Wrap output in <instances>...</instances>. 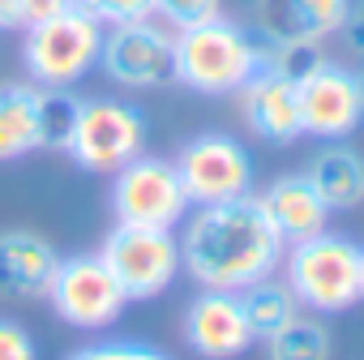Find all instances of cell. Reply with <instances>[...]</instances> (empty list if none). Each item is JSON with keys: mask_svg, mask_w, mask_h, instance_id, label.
<instances>
[{"mask_svg": "<svg viewBox=\"0 0 364 360\" xmlns=\"http://www.w3.org/2000/svg\"><path fill=\"white\" fill-rule=\"evenodd\" d=\"M60 253L48 236L31 228L0 232V296L5 300H48Z\"/></svg>", "mask_w": 364, "mask_h": 360, "instance_id": "cell-14", "label": "cell"}, {"mask_svg": "<svg viewBox=\"0 0 364 360\" xmlns=\"http://www.w3.org/2000/svg\"><path fill=\"white\" fill-rule=\"evenodd\" d=\"M103 35H107V26L82 5V0H73L69 9H60V14L26 26L22 65H26V73H31L35 86L73 90L90 69H99Z\"/></svg>", "mask_w": 364, "mask_h": 360, "instance_id": "cell-3", "label": "cell"}, {"mask_svg": "<svg viewBox=\"0 0 364 360\" xmlns=\"http://www.w3.org/2000/svg\"><path fill=\"white\" fill-rule=\"evenodd\" d=\"M107 198H112L116 223H129V228H167V232H176L193 211L171 159H150V154H137L133 163L112 171Z\"/></svg>", "mask_w": 364, "mask_h": 360, "instance_id": "cell-6", "label": "cell"}, {"mask_svg": "<svg viewBox=\"0 0 364 360\" xmlns=\"http://www.w3.org/2000/svg\"><path fill=\"white\" fill-rule=\"evenodd\" d=\"M73 120H77V99L69 90L43 86V150H60L65 154Z\"/></svg>", "mask_w": 364, "mask_h": 360, "instance_id": "cell-21", "label": "cell"}, {"mask_svg": "<svg viewBox=\"0 0 364 360\" xmlns=\"http://www.w3.org/2000/svg\"><path fill=\"white\" fill-rule=\"evenodd\" d=\"M266 343V360H330L334 356V334L321 322V313H296L287 326H279Z\"/></svg>", "mask_w": 364, "mask_h": 360, "instance_id": "cell-20", "label": "cell"}, {"mask_svg": "<svg viewBox=\"0 0 364 360\" xmlns=\"http://www.w3.org/2000/svg\"><path fill=\"white\" fill-rule=\"evenodd\" d=\"M351 0H257V35L279 39H330L338 35Z\"/></svg>", "mask_w": 364, "mask_h": 360, "instance_id": "cell-16", "label": "cell"}, {"mask_svg": "<svg viewBox=\"0 0 364 360\" xmlns=\"http://www.w3.org/2000/svg\"><path fill=\"white\" fill-rule=\"evenodd\" d=\"M219 14H223V0H154V18L167 22L171 31L206 22V18H219Z\"/></svg>", "mask_w": 364, "mask_h": 360, "instance_id": "cell-23", "label": "cell"}, {"mask_svg": "<svg viewBox=\"0 0 364 360\" xmlns=\"http://www.w3.org/2000/svg\"><path fill=\"white\" fill-rule=\"evenodd\" d=\"M355 86H360V99H364V69H355Z\"/></svg>", "mask_w": 364, "mask_h": 360, "instance_id": "cell-30", "label": "cell"}, {"mask_svg": "<svg viewBox=\"0 0 364 360\" xmlns=\"http://www.w3.org/2000/svg\"><path fill=\"white\" fill-rule=\"evenodd\" d=\"M240 116L245 125L270 142V146H291L296 137H304V125H300V90L291 78H283L279 69L262 65L240 90Z\"/></svg>", "mask_w": 364, "mask_h": 360, "instance_id": "cell-13", "label": "cell"}, {"mask_svg": "<svg viewBox=\"0 0 364 360\" xmlns=\"http://www.w3.org/2000/svg\"><path fill=\"white\" fill-rule=\"evenodd\" d=\"M171 167H176V176H180V185H185L193 206H210V202L253 194V154L232 133L189 137L176 150Z\"/></svg>", "mask_w": 364, "mask_h": 360, "instance_id": "cell-10", "label": "cell"}, {"mask_svg": "<svg viewBox=\"0 0 364 360\" xmlns=\"http://www.w3.org/2000/svg\"><path fill=\"white\" fill-rule=\"evenodd\" d=\"M176 240H180V270L198 287L215 292H245L249 283L274 275L287 249L253 194L193 206Z\"/></svg>", "mask_w": 364, "mask_h": 360, "instance_id": "cell-1", "label": "cell"}, {"mask_svg": "<svg viewBox=\"0 0 364 360\" xmlns=\"http://www.w3.org/2000/svg\"><path fill=\"white\" fill-rule=\"evenodd\" d=\"M0 360H39L31 330L14 317H0Z\"/></svg>", "mask_w": 364, "mask_h": 360, "instance_id": "cell-25", "label": "cell"}, {"mask_svg": "<svg viewBox=\"0 0 364 360\" xmlns=\"http://www.w3.org/2000/svg\"><path fill=\"white\" fill-rule=\"evenodd\" d=\"M300 90V125L304 133L321 137V142H343L347 133L360 129L364 120V99L355 86V69L321 60L309 78L296 82Z\"/></svg>", "mask_w": 364, "mask_h": 360, "instance_id": "cell-11", "label": "cell"}, {"mask_svg": "<svg viewBox=\"0 0 364 360\" xmlns=\"http://www.w3.org/2000/svg\"><path fill=\"white\" fill-rule=\"evenodd\" d=\"M270 228L283 236V245H296V240H309L317 232H326L330 223V206L321 202L317 185L309 180V171H287V176H274L270 185L257 194Z\"/></svg>", "mask_w": 364, "mask_h": 360, "instance_id": "cell-15", "label": "cell"}, {"mask_svg": "<svg viewBox=\"0 0 364 360\" xmlns=\"http://www.w3.org/2000/svg\"><path fill=\"white\" fill-rule=\"evenodd\" d=\"M257 69L262 39L223 14L176 31V82L198 95H236Z\"/></svg>", "mask_w": 364, "mask_h": 360, "instance_id": "cell-2", "label": "cell"}, {"mask_svg": "<svg viewBox=\"0 0 364 360\" xmlns=\"http://www.w3.org/2000/svg\"><path fill=\"white\" fill-rule=\"evenodd\" d=\"M283 283L309 313H343L360 300V245L338 232H317L283 249Z\"/></svg>", "mask_w": 364, "mask_h": 360, "instance_id": "cell-4", "label": "cell"}, {"mask_svg": "<svg viewBox=\"0 0 364 360\" xmlns=\"http://www.w3.org/2000/svg\"><path fill=\"white\" fill-rule=\"evenodd\" d=\"M146 150V116L124 99H77V120L65 154L82 171H120Z\"/></svg>", "mask_w": 364, "mask_h": 360, "instance_id": "cell-5", "label": "cell"}, {"mask_svg": "<svg viewBox=\"0 0 364 360\" xmlns=\"http://www.w3.org/2000/svg\"><path fill=\"white\" fill-rule=\"evenodd\" d=\"M48 305L65 326L99 334L120 322V313L129 309V296L120 292L116 275L99 253H77V258H60L48 287Z\"/></svg>", "mask_w": 364, "mask_h": 360, "instance_id": "cell-9", "label": "cell"}, {"mask_svg": "<svg viewBox=\"0 0 364 360\" xmlns=\"http://www.w3.org/2000/svg\"><path fill=\"white\" fill-rule=\"evenodd\" d=\"M69 360H171V356L141 339H95V343H82Z\"/></svg>", "mask_w": 364, "mask_h": 360, "instance_id": "cell-22", "label": "cell"}, {"mask_svg": "<svg viewBox=\"0 0 364 360\" xmlns=\"http://www.w3.org/2000/svg\"><path fill=\"white\" fill-rule=\"evenodd\" d=\"M43 150V86H0V163H18Z\"/></svg>", "mask_w": 364, "mask_h": 360, "instance_id": "cell-17", "label": "cell"}, {"mask_svg": "<svg viewBox=\"0 0 364 360\" xmlns=\"http://www.w3.org/2000/svg\"><path fill=\"white\" fill-rule=\"evenodd\" d=\"M99 69L124 90H167L176 86V31L159 18L107 26Z\"/></svg>", "mask_w": 364, "mask_h": 360, "instance_id": "cell-7", "label": "cell"}, {"mask_svg": "<svg viewBox=\"0 0 364 360\" xmlns=\"http://www.w3.org/2000/svg\"><path fill=\"white\" fill-rule=\"evenodd\" d=\"M22 26V5L18 0H0V31H18Z\"/></svg>", "mask_w": 364, "mask_h": 360, "instance_id": "cell-28", "label": "cell"}, {"mask_svg": "<svg viewBox=\"0 0 364 360\" xmlns=\"http://www.w3.org/2000/svg\"><path fill=\"white\" fill-rule=\"evenodd\" d=\"M82 5H86L103 26H124V22L154 18V0H82Z\"/></svg>", "mask_w": 364, "mask_h": 360, "instance_id": "cell-24", "label": "cell"}, {"mask_svg": "<svg viewBox=\"0 0 364 360\" xmlns=\"http://www.w3.org/2000/svg\"><path fill=\"white\" fill-rule=\"evenodd\" d=\"M180 334H185L189 351L202 360H236L253 347V330H249V317L240 309V296L215 292V287H202L185 305Z\"/></svg>", "mask_w": 364, "mask_h": 360, "instance_id": "cell-12", "label": "cell"}, {"mask_svg": "<svg viewBox=\"0 0 364 360\" xmlns=\"http://www.w3.org/2000/svg\"><path fill=\"white\" fill-rule=\"evenodd\" d=\"M309 180L317 185L330 215L334 211H355L364 202V154L347 142H326L309 159Z\"/></svg>", "mask_w": 364, "mask_h": 360, "instance_id": "cell-18", "label": "cell"}, {"mask_svg": "<svg viewBox=\"0 0 364 360\" xmlns=\"http://www.w3.org/2000/svg\"><path fill=\"white\" fill-rule=\"evenodd\" d=\"M236 296H240V309H245V317H249L253 339H270L279 326H287V322L300 313L296 292H291L283 279H274V275H266V279L249 283V287H245V292H236Z\"/></svg>", "mask_w": 364, "mask_h": 360, "instance_id": "cell-19", "label": "cell"}, {"mask_svg": "<svg viewBox=\"0 0 364 360\" xmlns=\"http://www.w3.org/2000/svg\"><path fill=\"white\" fill-rule=\"evenodd\" d=\"M338 35L347 39L351 56H364V0H351V5H347V18H343Z\"/></svg>", "mask_w": 364, "mask_h": 360, "instance_id": "cell-26", "label": "cell"}, {"mask_svg": "<svg viewBox=\"0 0 364 360\" xmlns=\"http://www.w3.org/2000/svg\"><path fill=\"white\" fill-rule=\"evenodd\" d=\"M99 258L116 275V283L129 296V305L163 296L176 283V275H180V240L167 228H129V223H116L107 232Z\"/></svg>", "mask_w": 364, "mask_h": 360, "instance_id": "cell-8", "label": "cell"}, {"mask_svg": "<svg viewBox=\"0 0 364 360\" xmlns=\"http://www.w3.org/2000/svg\"><path fill=\"white\" fill-rule=\"evenodd\" d=\"M360 300H364V249H360Z\"/></svg>", "mask_w": 364, "mask_h": 360, "instance_id": "cell-29", "label": "cell"}, {"mask_svg": "<svg viewBox=\"0 0 364 360\" xmlns=\"http://www.w3.org/2000/svg\"><path fill=\"white\" fill-rule=\"evenodd\" d=\"M18 5H22V26H31V22H43V18H52V14L69 9L73 0H18Z\"/></svg>", "mask_w": 364, "mask_h": 360, "instance_id": "cell-27", "label": "cell"}]
</instances>
